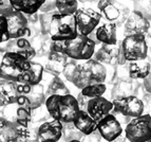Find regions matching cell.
I'll return each mask as SVG.
<instances>
[{
    "label": "cell",
    "instance_id": "obj_36",
    "mask_svg": "<svg viewBox=\"0 0 151 142\" xmlns=\"http://www.w3.org/2000/svg\"><path fill=\"white\" fill-rule=\"evenodd\" d=\"M79 61H76V59H71V61L68 62V64L65 65V70H63V75L69 82L72 81V78H73V74L75 72V69L77 67V64Z\"/></svg>",
    "mask_w": 151,
    "mask_h": 142
},
{
    "label": "cell",
    "instance_id": "obj_48",
    "mask_svg": "<svg viewBox=\"0 0 151 142\" xmlns=\"http://www.w3.org/2000/svg\"><path fill=\"white\" fill-rule=\"evenodd\" d=\"M148 142H151V139H150V140H149V141H148Z\"/></svg>",
    "mask_w": 151,
    "mask_h": 142
},
{
    "label": "cell",
    "instance_id": "obj_30",
    "mask_svg": "<svg viewBox=\"0 0 151 142\" xmlns=\"http://www.w3.org/2000/svg\"><path fill=\"white\" fill-rule=\"evenodd\" d=\"M56 9L65 15L75 14L78 10V0H56Z\"/></svg>",
    "mask_w": 151,
    "mask_h": 142
},
{
    "label": "cell",
    "instance_id": "obj_6",
    "mask_svg": "<svg viewBox=\"0 0 151 142\" xmlns=\"http://www.w3.org/2000/svg\"><path fill=\"white\" fill-rule=\"evenodd\" d=\"M97 8L107 21L114 22L117 27L125 25L131 14L129 7L119 0H98Z\"/></svg>",
    "mask_w": 151,
    "mask_h": 142
},
{
    "label": "cell",
    "instance_id": "obj_43",
    "mask_svg": "<svg viewBox=\"0 0 151 142\" xmlns=\"http://www.w3.org/2000/svg\"><path fill=\"white\" fill-rule=\"evenodd\" d=\"M143 86L147 92L151 93V72L148 74L147 78H145V79L143 80Z\"/></svg>",
    "mask_w": 151,
    "mask_h": 142
},
{
    "label": "cell",
    "instance_id": "obj_3",
    "mask_svg": "<svg viewBox=\"0 0 151 142\" xmlns=\"http://www.w3.org/2000/svg\"><path fill=\"white\" fill-rule=\"evenodd\" d=\"M45 106L48 108L52 119L58 120L63 123H70L75 120L81 107L77 98L69 94H53L47 98Z\"/></svg>",
    "mask_w": 151,
    "mask_h": 142
},
{
    "label": "cell",
    "instance_id": "obj_14",
    "mask_svg": "<svg viewBox=\"0 0 151 142\" xmlns=\"http://www.w3.org/2000/svg\"><path fill=\"white\" fill-rule=\"evenodd\" d=\"M97 130L106 141H112L123 134V127L115 114H109L97 122Z\"/></svg>",
    "mask_w": 151,
    "mask_h": 142
},
{
    "label": "cell",
    "instance_id": "obj_23",
    "mask_svg": "<svg viewBox=\"0 0 151 142\" xmlns=\"http://www.w3.org/2000/svg\"><path fill=\"white\" fill-rule=\"evenodd\" d=\"M151 72V59L146 57L141 61L129 62V76L133 80H144Z\"/></svg>",
    "mask_w": 151,
    "mask_h": 142
},
{
    "label": "cell",
    "instance_id": "obj_19",
    "mask_svg": "<svg viewBox=\"0 0 151 142\" xmlns=\"http://www.w3.org/2000/svg\"><path fill=\"white\" fill-rule=\"evenodd\" d=\"M117 45H107L103 43L99 48L97 49L93 55V59H96L99 63L104 65H109V66L115 67L119 65V57L121 46Z\"/></svg>",
    "mask_w": 151,
    "mask_h": 142
},
{
    "label": "cell",
    "instance_id": "obj_44",
    "mask_svg": "<svg viewBox=\"0 0 151 142\" xmlns=\"http://www.w3.org/2000/svg\"><path fill=\"white\" fill-rule=\"evenodd\" d=\"M127 140V137H126V135L125 136H123V134L119 136V137H117L116 139L112 140V141H108V142H125Z\"/></svg>",
    "mask_w": 151,
    "mask_h": 142
},
{
    "label": "cell",
    "instance_id": "obj_28",
    "mask_svg": "<svg viewBox=\"0 0 151 142\" xmlns=\"http://www.w3.org/2000/svg\"><path fill=\"white\" fill-rule=\"evenodd\" d=\"M70 93V90L68 89V87L65 86V83L63 82V80L59 78V76H54L52 81H51L50 85H49L47 91H45V96L47 98H49L50 96H53V94H69Z\"/></svg>",
    "mask_w": 151,
    "mask_h": 142
},
{
    "label": "cell",
    "instance_id": "obj_15",
    "mask_svg": "<svg viewBox=\"0 0 151 142\" xmlns=\"http://www.w3.org/2000/svg\"><path fill=\"white\" fill-rule=\"evenodd\" d=\"M141 85L137 80H133L131 78L128 79H122L114 82V85L111 90V99L119 100L127 96H136L139 92Z\"/></svg>",
    "mask_w": 151,
    "mask_h": 142
},
{
    "label": "cell",
    "instance_id": "obj_13",
    "mask_svg": "<svg viewBox=\"0 0 151 142\" xmlns=\"http://www.w3.org/2000/svg\"><path fill=\"white\" fill-rule=\"evenodd\" d=\"M18 93L23 94L28 98L32 109H36L42 106L45 104V101H47L45 87L40 83L36 84V85L18 83Z\"/></svg>",
    "mask_w": 151,
    "mask_h": 142
},
{
    "label": "cell",
    "instance_id": "obj_1",
    "mask_svg": "<svg viewBox=\"0 0 151 142\" xmlns=\"http://www.w3.org/2000/svg\"><path fill=\"white\" fill-rule=\"evenodd\" d=\"M45 68L40 64L29 61L16 52H5L2 54L0 64L1 79L36 85L41 82Z\"/></svg>",
    "mask_w": 151,
    "mask_h": 142
},
{
    "label": "cell",
    "instance_id": "obj_10",
    "mask_svg": "<svg viewBox=\"0 0 151 142\" xmlns=\"http://www.w3.org/2000/svg\"><path fill=\"white\" fill-rule=\"evenodd\" d=\"M79 34L89 36L96 30L101 19V14L90 8H79L75 13Z\"/></svg>",
    "mask_w": 151,
    "mask_h": 142
},
{
    "label": "cell",
    "instance_id": "obj_38",
    "mask_svg": "<svg viewBox=\"0 0 151 142\" xmlns=\"http://www.w3.org/2000/svg\"><path fill=\"white\" fill-rule=\"evenodd\" d=\"M14 11L16 10L13 7L11 0H0V14L1 15H8Z\"/></svg>",
    "mask_w": 151,
    "mask_h": 142
},
{
    "label": "cell",
    "instance_id": "obj_4",
    "mask_svg": "<svg viewBox=\"0 0 151 142\" xmlns=\"http://www.w3.org/2000/svg\"><path fill=\"white\" fill-rule=\"evenodd\" d=\"M107 73L108 71L104 64L96 59H90L83 62L79 61L71 83L81 90L89 85L106 82Z\"/></svg>",
    "mask_w": 151,
    "mask_h": 142
},
{
    "label": "cell",
    "instance_id": "obj_37",
    "mask_svg": "<svg viewBox=\"0 0 151 142\" xmlns=\"http://www.w3.org/2000/svg\"><path fill=\"white\" fill-rule=\"evenodd\" d=\"M0 27H1V32H2V39L1 43H6L11 39L9 36V31H8V21H6V17L4 15H0Z\"/></svg>",
    "mask_w": 151,
    "mask_h": 142
},
{
    "label": "cell",
    "instance_id": "obj_47",
    "mask_svg": "<svg viewBox=\"0 0 151 142\" xmlns=\"http://www.w3.org/2000/svg\"><path fill=\"white\" fill-rule=\"evenodd\" d=\"M150 29H151V27H150ZM150 38H151V32H150Z\"/></svg>",
    "mask_w": 151,
    "mask_h": 142
},
{
    "label": "cell",
    "instance_id": "obj_5",
    "mask_svg": "<svg viewBox=\"0 0 151 142\" xmlns=\"http://www.w3.org/2000/svg\"><path fill=\"white\" fill-rule=\"evenodd\" d=\"M79 34L75 14L65 15L56 12L52 18L50 35L52 41H68L76 38Z\"/></svg>",
    "mask_w": 151,
    "mask_h": 142
},
{
    "label": "cell",
    "instance_id": "obj_8",
    "mask_svg": "<svg viewBox=\"0 0 151 142\" xmlns=\"http://www.w3.org/2000/svg\"><path fill=\"white\" fill-rule=\"evenodd\" d=\"M124 54L128 62L141 61L148 57V46L145 35H128L122 41Z\"/></svg>",
    "mask_w": 151,
    "mask_h": 142
},
{
    "label": "cell",
    "instance_id": "obj_42",
    "mask_svg": "<svg viewBox=\"0 0 151 142\" xmlns=\"http://www.w3.org/2000/svg\"><path fill=\"white\" fill-rule=\"evenodd\" d=\"M142 100L145 104V109H147V114L151 116V93H149V92L145 93Z\"/></svg>",
    "mask_w": 151,
    "mask_h": 142
},
{
    "label": "cell",
    "instance_id": "obj_9",
    "mask_svg": "<svg viewBox=\"0 0 151 142\" xmlns=\"http://www.w3.org/2000/svg\"><path fill=\"white\" fill-rule=\"evenodd\" d=\"M113 114H123L125 117L133 118L139 117L145 112V104L139 96H131L123 99L113 100Z\"/></svg>",
    "mask_w": 151,
    "mask_h": 142
},
{
    "label": "cell",
    "instance_id": "obj_22",
    "mask_svg": "<svg viewBox=\"0 0 151 142\" xmlns=\"http://www.w3.org/2000/svg\"><path fill=\"white\" fill-rule=\"evenodd\" d=\"M18 96H19L18 82L1 79V83H0V105L1 107L16 104Z\"/></svg>",
    "mask_w": 151,
    "mask_h": 142
},
{
    "label": "cell",
    "instance_id": "obj_33",
    "mask_svg": "<svg viewBox=\"0 0 151 142\" xmlns=\"http://www.w3.org/2000/svg\"><path fill=\"white\" fill-rule=\"evenodd\" d=\"M133 10L151 21V0H134Z\"/></svg>",
    "mask_w": 151,
    "mask_h": 142
},
{
    "label": "cell",
    "instance_id": "obj_31",
    "mask_svg": "<svg viewBox=\"0 0 151 142\" xmlns=\"http://www.w3.org/2000/svg\"><path fill=\"white\" fill-rule=\"evenodd\" d=\"M107 86L104 83H97L93 85H89L81 89V93L83 96H88L90 99L92 98H97V96H103V94L106 92Z\"/></svg>",
    "mask_w": 151,
    "mask_h": 142
},
{
    "label": "cell",
    "instance_id": "obj_39",
    "mask_svg": "<svg viewBox=\"0 0 151 142\" xmlns=\"http://www.w3.org/2000/svg\"><path fill=\"white\" fill-rule=\"evenodd\" d=\"M101 138H103V136H101V134L99 133V130H94L92 134L86 135L85 138L83 139V142H101Z\"/></svg>",
    "mask_w": 151,
    "mask_h": 142
},
{
    "label": "cell",
    "instance_id": "obj_17",
    "mask_svg": "<svg viewBox=\"0 0 151 142\" xmlns=\"http://www.w3.org/2000/svg\"><path fill=\"white\" fill-rule=\"evenodd\" d=\"M117 25L111 21H106L103 25H98L96 30L90 34V37L95 41L96 43H107V45H116L117 36H116Z\"/></svg>",
    "mask_w": 151,
    "mask_h": 142
},
{
    "label": "cell",
    "instance_id": "obj_40",
    "mask_svg": "<svg viewBox=\"0 0 151 142\" xmlns=\"http://www.w3.org/2000/svg\"><path fill=\"white\" fill-rule=\"evenodd\" d=\"M56 9V0H45L42 7L40 8V11L42 13L52 12Z\"/></svg>",
    "mask_w": 151,
    "mask_h": 142
},
{
    "label": "cell",
    "instance_id": "obj_29",
    "mask_svg": "<svg viewBox=\"0 0 151 142\" xmlns=\"http://www.w3.org/2000/svg\"><path fill=\"white\" fill-rule=\"evenodd\" d=\"M33 109L29 106H20L17 105L16 107L15 122L22 126H29L32 123Z\"/></svg>",
    "mask_w": 151,
    "mask_h": 142
},
{
    "label": "cell",
    "instance_id": "obj_26",
    "mask_svg": "<svg viewBox=\"0 0 151 142\" xmlns=\"http://www.w3.org/2000/svg\"><path fill=\"white\" fill-rule=\"evenodd\" d=\"M45 1V0H11L15 10L25 15H32L40 11Z\"/></svg>",
    "mask_w": 151,
    "mask_h": 142
},
{
    "label": "cell",
    "instance_id": "obj_21",
    "mask_svg": "<svg viewBox=\"0 0 151 142\" xmlns=\"http://www.w3.org/2000/svg\"><path fill=\"white\" fill-rule=\"evenodd\" d=\"M68 56L65 54L61 53V52H57V51H50V53L48 54V59L45 62V71L48 72L49 74L53 76H59L65 70V65L68 64Z\"/></svg>",
    "mask_w": 151,
    "mask_h": 142
},
{
    "label": "cell",
    "instance_id": "obj_16",
    "mask_svg": "<svg viewBox=\"0 0 151 142\" xmlns=\"http://www.w3.org/2000/svg\"><path fill=\"white\" fill-rule=\"evenodd\" d=\"M63 123L52 119L41 123L38 128L39 142H58L63 137Z\"/></svg>",
    "mask_w": 151,
    "mask_h": 142
},
{
    "label": "cell",
    "instance_id": "obj_25",
    "mask_svg": "<svg viewBox=\"0 0 151 142\" xmlns=\"http://www.w3.org/2000/svg\"><path fill=\"white\" fill-rule=\"evenodd\" d=\"M73 123L78 130L85 135H90L94 130H97V121L91 117L87 110H81V112H78Z\"/></svg>",
    "mask_w": 151,
    "mask_h": 142
},
{
    "label": "cell",
    "instance_id": "obj_34",
    "mask_svg": "<svg viewBox=\"0 0 151 142\" xmlns=\"http://www.w3.org/2000/svg\"><path fill=\"white\" fill-rule=\"evenodd\" d=\"M48 118L51 117L50 112H49L47 106H40L36 109H33V114H32V122L34 123H38V124H41L43 122L48 121Z\"/></svg>",
    "mask_w": 151,
    "mask_h": 142
},
{
    "label": "cell",
    "instance_id": "obj_7",
    "mask_svg": "<svg viewBox=\"0 0 151 142\" xmlns=\"http://www.w3.org/2000/svg\"><path fill=\"white\" fill-rule=\"evenodd\" d=\"M127 140L130 142H148L151 139V116L143 114L133 118L125 128Z\"/></svg>",
    "mask_w": 151,
    "mask_h": 142
},
{
    "label": "cell",
    "instance_id": "obj_41",
    "mask_svg": "<svg viewBox=\"0 0 151 142\" xmlns=\"http://www.w3.org/2000/svg\"><path fill=\"white\" fill-rule=\"evenodd\" d=\"M77 101H78V104H79V107H81V110H87L89 101H90V98L83 96V94L81 92V93L77 96Z\"/></svg>",
    "mask_w": 151,
    "mask_h": 142
},
{
    "label": "cell",
    "instance_id": "obj_12",
    "mask_svg": "<svg viewBox=\"0 0 151 142\" xmlns=\"http://www.w3.org/2000/svg\"><path fill=\"white\" fill-rule=\"evenodd\" d=\"M150 20L141 13L132 11L124 25V35H146L150 30Z\"/></svg>",
    "mask_w": 151,
    "mask_h": 142
},
{
    "label": "cell",
    "instance_id": "obj_45",
    "mask_svg": "<svg viewBox=\"0 0 151 142\" xmlns=\"http://www.w3.org/2000/svg\"><path fill=\"white\" fill-rule=\"evenodd\" d=\"M70 142H83V141H81V140H72Z\"/></svg>",
    "mask_w": 151,
    "mask_h": 142
},
{
    "label": "cell",
    "instance_id": "obj_35",
    "mask_svg": "<svg viewBox=\"0 0 151 142\" xmlns=\"http://www.w3.org/2000/svg\"><path fill=\"white\" fill-rule=\"evenodd\" d=\"M129 76V63L124 64V65H117L114 67V73L112 81L115 82L117 80L122 79H128Z\"/></svg>",
    "mask_w": 151,
    "mask_h": 142
},
{
    "label": "cell",
    "instance_id": "obj_46",
    "mask_svg": "<svg viewBox=\"0 0 151 142\" xmlns=\"http://www.w3.org/2000/svg\"><path fill=\"white\" fill-rule=\"evenodd\" d=\"M83 1H95V0H83Z\"/></svg>",
    "mask_w": 151,
    "mask_h": 142
},
{
    "label": "cell",
    "instance_id": "obj_27",
    "mask_svg": "<svg viewBox=\"0 0 151 142\" xmlns=\"http://www.w3.org/2000/svg\"><path fill=\"white\" fill-rule=\"evenodd\" d=\"M86 135L81 133L75 126L73 122L70 123H63V137L59 140L60 142H70L72 140H81L85 138Z\"/></svg>",
    "mask_w": 151,
    "mask_h": 142
},
{
    "label": "cell",
    "instance_id": "obj_32",
    "mask_svg": "<svg viewBox=\"0 0 151 142\" xmlns=\"http://www.w3.org/2000/svg\"><path fill=\"white\" fill-rule=\"evenodd\" d=\"M55 11L48 13H41L39 14V30L42 35H49L51 31V23H52V18H53Z\"/></svg>",
    "mask_w": 151,
    "mask_h": 142
},
{
    "label": "cell",
    "instance_id": "obj_18",
    "mask_svg": "<svg viewBox=\"0 0 151 142\" xmlns=\"http://www.w3.org/2000/svg\"><path fill=\"white\" fill-rule=\"evenodd\" d=\"M5 43V52H16L24 56L29 61H33L37 54V51L33 47L32 43L25 37L11 38Z\"/></svg>",
    "mask_w": 151,
    "mask_h": 142
},
{
    "label": "cell",
    "instance_id": "obj_24",
    "mask_svg": "<svg viewBox=\"0 0 151 142\" xmlns=\"http://www.w3.org/2000/svg\"><path fill=\"white\" fill-rule=\"evenodd\" d=\"M18 123L1 117L0 119V142H17Z\"/></svg>",
    "mask_w": 151,
    "mask_h": 142
},
{
    "label": "cell",
    "instance_id": "obj_20",
    "mask_svg": "<svg viewBox=\"0 0 151 142\" xmlns=\"http://www.w3.org/2000/svg\"><path fill=\"white\" fill-rule=\"evenodd\" d=\"M112 109H113V102L109 101L104 96H97L90 99L87 112L94 120L98 122L110 114Z\"/></svg>",
    "mask_w": 151,
    "mask_h": 142
},
{
    "label": "cell",
    "instance_id": "obj_11",
    "mask_svg": "<svg viewBox=\"0 0 151 142\" xmlns=\"http://www.w3.org/2000/svg\"><path fill=\"white\" fill-rule=\"evenodd\" d=\"M4 16L8 21L10 38H20L31 35V28L29 27V20L28 17H25V14L19 11H14Z\"/></svg>",
    "mask_w": 151,
    "mask_h": 142
},
{
    "label": "cell",
    "instance_id": "obj_2",
    "mask_svg": "<svg viewBox=\"0 0 151 142\" xmlns=\"http://www.w3.org/2000/svg\"><path fill=\"white\" fill-rule=\"evenodd\" d=\"M96 43L90 36L78 34L73 39L68 41H52L51 51H57L65 54L70 59L86 61L93 57Z\"/></svg>",
    "mask_w": 151,
    "mask_h": 142
}]
</instances>
